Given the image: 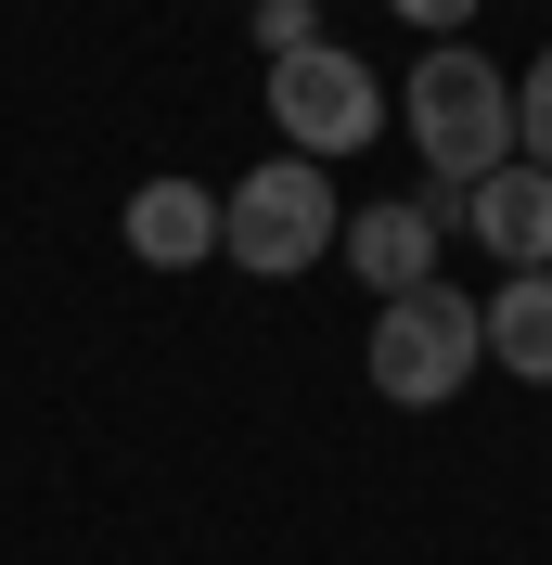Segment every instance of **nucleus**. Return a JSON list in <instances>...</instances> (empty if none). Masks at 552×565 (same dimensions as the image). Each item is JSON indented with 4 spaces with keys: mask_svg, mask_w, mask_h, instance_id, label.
I'll list each match as a JSON object with an SVG mask.
<instances>
[{
    "mask_svg": "<svg viewBox=\"0 0 552 565\" xmlns=\"http://www.w3.org/2000/svg\"><path fill=\"white\" fill-rule=\"evenodd\" d=\"M412 154L437 168V206L463 218V193L488 168H514V77L488 52H463V39H437L412 65Z\"/></svg>",
    "mask_w": 552,
    "mask_h": 565,
    "instance_id": "f257e3e1",
    "label": "nucleus"
},
{
    "mask_svg": "<svg viewBox=\"0 0 552 565\" xmlns=\"http://www.w3.org/2000/svg\"><path fill=\"white\" fill-rule=\"evenodd\" d=\"M335 180L309 168V154H270V168H244L232 193H219V257L232 270H257V282H296V270H321L335 257Z\"/></svg>",
    "mask_w": 552,
    "mask_h": 565,
    "instance_id": "f03ea898",
    "label": "nucleus"
},
{
    "mask_svg": "<svg viewBox=\"0 0 552 565\" xmlns=\"http://www.w3.org/2000/svg\"><path fill=\"white\" fill-rule=\"evenodd\" d=\"M488 360V321L463 282H412V296H385L373 309V398H399V412H437V398L476 386Z\"/></svg>",
    "mask_w": 552,
    "mask_h": 565,
    "instance_id": "7ed1b4c3",
    "label": "nucleus"
},
{
    "mask_svg": "<svg viewBox=\"0 0 552 565\" xmlns=\"http://www.w3.org/2000/svg\"><path fill=\"white\" fill-rule=\"evenodd\" d=\"M270 129L309 168H335V154H360L385 129V90H373V65L347 39H296V52H270Z\"/></svg>",
    "mask_w": 552,
    "mask_h": 565,
    "instance_id": "20e7f679",
    "label": "nucleus"
},
{
    "mask_svg": "<svg viewBox=\"0 0 552 565\" xmlns=\"http://www.w3.org/2000/svg\"><path fill=\"white\" fill-rule=\"evenodd\" d=\"M335 245H347V270L373 296H412V282H449V206L437 193H399V206H360Z\"/></svg>",
    "mask_w": 552,
    "mask_h": 565,
    "instance_id": "39448f33",
    "label": "nucleus"
},
{
    "mask_svg": "<svg viewBox=\"0 0 552 565\" xmlns=\"http://www.w3.org/2000/svg\"><path fill=\"white\" fill-rule=\"evenodd\" d=\"M463 232H476L501 270H552V168H488L476 193H463Z\"/></svg>",
    "mask_w": 552,
    "mask_h": 565,
    "instance_id": "423d86ee",
    "label": "nucleus"
},
{
    "mask_svg": "<svg viewBox=\"0 0 552 565\" xmlns=\"http://www.w3.org/2000/svg\"><path fill=\"white\" fill-rule=\"evenodd\" d=\"M116 232H129L141 270H193V257H219V193L206 180H141Z\"/></svg>",
    "mask_w": 552,
    "mask_h": 565,
    "instance_id": "0eeeda50",
    "label": "nucleus"
},
{
    "mask_svg": "<svg viewBox=\"0 0 552 565\" xmlns=\"http://www.w3.org/2000/svg\"><path fill=\"white\" fill-rule=\"evenodd\" d=\"M476 321H488V360H501V373L552 386V270H514V282H501Z\"/></svg>",
    "mask_w": 552,
    "mask_h": 565,
    "instance_id": "6e6552de",
    "label": "nucleus"
},
{
    "mask_svg": "<svg viewBox=\"0 0 552 565\" xmlns=\"http://www.w3.org/2000/svg\"><path fill=\"white\" fill-rule=\"evenodd\" d=\"M514 154H527V168H552V52L514 77Z\"/></svg>",
    "mask_w": 552,
    "mask_h": 565,
    "instance_id": "1a4fd4ad",
    "label": "nucleus"
},
{
    "mask_svg": "<svg viewBox=\"0 0 552 565\" xmlns=\"http://www.w3.org/2000/svg\"><path fill=\"white\" fill-rule=\"evenodd\" d=\"M385 13H399V26H424V39H463V26H476V0H385Z\"/></svg>",
    "mask_w": 552,
    "mask_h": 565,
    "instance_id": "9d476101",
    "label": "nucleus"
},
{
    "mask_svg": "<svg viewBox=\"0 0 552 565\" xmlns=\"http://www.w3.org/2000/svg\"><path fill=\"white\" fill-rule=\"evenodd\" d=\"M257 39H270V52H296V39H321V26H309V0H257Z\"/></svg>",
    "mask_w": 552,
    "mask_h": 565,
    "instance_id": "9b49d317",
    "label": "nucleus"
}]
</instances>
